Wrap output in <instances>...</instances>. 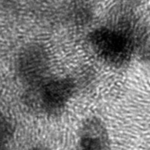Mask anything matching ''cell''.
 <instances>
[{
    "instance_id": "277c9868",
    "label": "cell",
    "mask_w": 150,
    "mask_h": 150,
    "mask_svg": "<svg viewBox=\"0 0 150 150\" xmlns=\"http://www.w3.org/2000/svg\"><path fill=\"white\" fill-rule=\"evenodd\" d=\"M108 128L100 118L92 117L82 122L79 130L76 150H109Z\"/></svg>"
},
{
    "instance_id": "6da1fadb",
    "label": "cell",
    "mask_w": 150,
    "mask_h": 150,
    "mask_svg": "<svg viewBox=\"0 0 150 150\" xmlns=\"http://www.w3.org/2000/svg\"><path fill=\"white\" fill-rule=\"evenodd\" d=\"M76 91V82L71 78L50 76L38 84L26 88L23 98L32 111L51 117L65 109Z\"/></svg>"
},
{
    "instance_id": "5b68a950",
    "label": "cell",
    "mask_w": 150,
    "mask_h": 150,
    "mask_svg": "<svg viewBox=\"0 0 150 150\" xmlns=\"http://www.w3.org/2000/svg\"><path fill=\"white\" fill-rule=\"evenodd\" d=\"M136 54L141 62H150V26L138 32Z\"/></svg>"
},
{
    "instance_id": "7a4b0ae2",
    "label": "cell",
    "mask_w": 150,
    "mask_h": 150,
    "mask_svg": "<svg viewBox=\"0 0 150 150\" xmlns=\"http://www.w3.org/2000/svg\"><path fill=\"white\" fill-rule=\"evenodd\" d=\"M87 43L97 58L116 67L127 64L136 53L135 35L111 27H100L91 32Z\"/></svg>"
},
{
    "instance_id": "8992f818",
    "label": "cell",
    "mask_w": 150,
    "mask_h": 150,
    "mask_svg": "<svg viewBox=\"0 0 150 150\" xmlns=\"http://www.w3.org/2000/svg\"><path fill=\"white\" fill-rule=\"evenodd\" d=\"M14 125L7 117H1V150H7L14 135Z\"/></svg>"
},
{
    "instance_id": "3957f363",
    "label": "cell",
    "mask_w": 150,
    "mask_h": 150,
    "mask_svg": "<svg viewBox=\"0 0 150 150\" xmlns=\"http://www.w3.org/2000/svg\"><path fill=\"white\" fill-rule=\"evenodd\" d=\"M49 57L40 44L29 43L19 51L16 61V71L26 89L49 78Z\"/></svg>"
},
{
    "instance_id": "52a82bcc",
    "label": "cell",
    "mask_w": 150,
    "mask_h": 150,
    "mask_svg": "<svg viewBox=\"0 0 150 150\" xmlns=\"http://www.w3.org/2000/svg\"><path fill=\"white\" fill-rule=\"evenodd\" d=\"M31 150H50V149H48V148L45 147V146H35V147H34L33 149H32Z\"/></svg>"
}]
</instances>
